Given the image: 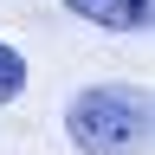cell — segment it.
Instances as JSON below:
<instances>
[{
    "instance_id": "cell-1",
    "label": "cell",
    "mask_w": 155,
    "mask_h": 155,
    "mask_svg": "<svg viewBox=\"0 0 155 155\" xmlns=\"http://www.w3.org/2000/svg\"><path fill=\"white\" fill-rule=\"evenodd\" d=\"M149 123H155L149 84H91L65 110V129L84 155H136L149 142Z\"/></svg>"
},
{
    "instance_id": "cell-2",
    "label": "cell",
    "mask_w": 155,
    "mask_h": 155,
    "mask_svg": "<svg viewBox=\"0 0 155 155\" xmlns=\"http://www.w3.org/2000/svg\"><path fill=\"white\" fill-rule=\"evenodd\" d=\"M65 7L91 26H110V32H149L155 0H65Z\"/></svg>"
},
{
    "instance_id": "cell-3",
    "label": "cell",
    "mask_w": 155,
    "mask_h": 155,
    "mask_svg": "<svg viewBox=\"0 0 155 155\" xmlns=\"http://www.w3.org/2000/svg\"><path fill=\"white\" fill-rule=\"evenodd\" d=\"M19 91H26V58H19L7 39H0V104H13Z\"/></svg>"
}]
</instances>
